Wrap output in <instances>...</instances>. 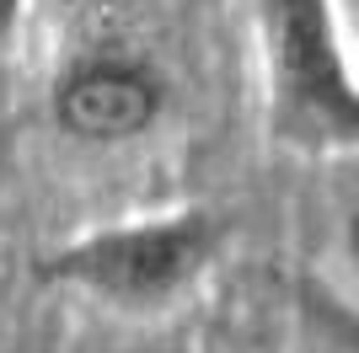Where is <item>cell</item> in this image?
<instances>
[{
    "instance_id": "obj_3",
    "label": "cell",
    "mask_w": 359,
    "mask_h": 353,
    "mask_svg": "<svg viewBox=\"0 0 359 353\" xmlns=\"http://www.w3.org/2000/svg\"><path fill=\"white\" fill-rule=\"evenodd\" d=\"M279 70H285V91L306 118H316L338 139L354 134L359 102L327 0H279Z\"/></svg>"
},
{
    "instance_id": "obj_2",
    "label": "cell",
    "mask_w": 359,
    "mask_h": 353,
    "mask_svg": "<svg viewBox=\"0 0 359 353\" xmlns=\"http://www.w3.org/2000/svg\"><path fill=\"white\" fill-rule=\"evenodd\" d=\"M161 102H166V81L145 59L129 54H91L70 64L65 81L54 86V118L75 139H91V145L145 134L161 113Z\"/></svg>"
},
{
    "instance_id": "obj_4",
    "label": "cell",
    "mask_w": 359,
    "mask_h": 353,
    "mask_svg": "<svg viewBox=\"0 0 359 353\" xmlns=\"http://www.w3.org/2000/svg\"><path fill=\"white\" fill-rule=\"evenodd\" d=\"M16 11H22V0H0V32L16 22Z\"/></svg>"
},
{
    "instance_id": "obj_1",
    "label": "cell",
    "mask_w": 359,
    "mask_h": 353,
    "mask_svg": "<svg viewBox=\"0 0 359 353\" xmlns=\"http://www.w3.org/2000/svg\"><path fill=\"white\" fill-rule=\"evenodd\" d=\"M204 251H210V220L172 214L156 225H123V230L86 235V241L54 251L43 263V279L86 284L113 300H161L204 263Z\"/></svg>"
}]
</instances>
